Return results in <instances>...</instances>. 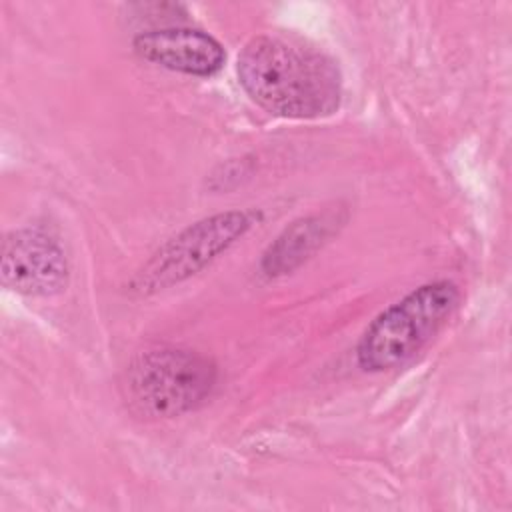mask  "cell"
I'll use <instances>...</instances> for the list:
<instances>
[{
  "label": "cell",
  "instance_id": "7a4b0ae2",
  "mask_svg": "<svg viewBox=\"0 0 512 512\" xmlns=\"http://www.w3.org/2000/svg\"><path fill=\"white\" fill-rule=\"evenodd\" d=\"M216 366L206 356L162 346L138 354L122 378L130 412L146 420L174 418L202 406L216 386Z\"/></svg>",
  "mask_w": 512,
  "mask_h": 512
},
{
  "label": "cell",
  "instance_id": "277c9868",
  "mask_svg": "<svg viewBox=\"0 0 512 512\" xmlns=\"http://www.w3.org/2000/svg\"><path fill=\"white\" fill-rule=\"evenodd\" d=\"M256 218L250 210H228L190 224L152 254L132 278L130 290L144 296L194 276L242 238Z\"/></svg>",
  "mask_w": 512,
  "mask_h": 512
},
{
  "label": "cell",
  "instance_id": "52a82bcc",
  "mask_svg": "<svg viewBox=\"0 0 512 512\" xmlns=\"http://www.w3.org/2000/svg\"><path fill=\"white\" fill-rule=\"evenodd\" d=\"M340 224L338 214L324 212L292 222L264 252L260 268L266 276H282L308 260Z\"/></svg>",
  "mask_w": 512,
  "mask_h": 512
},
{
  "label": "cell",
  "instance_id": "5b68a950",
  "mask_svg": "<svg viewBox=\"0 0 512 512\" xmlns=\"http://www.w3.org/2000/svg\"><path fill=\"white\" fill-rule=\"evenodd\" d=\"M2 284L28 296H50L68 282V262L54 236L22 228L6 236L0 260Z\"/></svg>",
  "mask_w": 512,
  "mask_h": 512
},
{
  "label": "cell",
  "instance_id": "3957f363",
  "mask_svg": "<svg viewBox=\"0 0 512 512\" xmlns=\"http://www.w3.org/2000/svg\"><path fill=\"white\" fill-rule=\"evenodd\" d=\"M458 300L460 290L448 280L418 286L370 322L356 348L358 364L370 372L402 366L444 326Z\"/></svg>",
  "mask_w": 512,
  "mask_h": 512
},
{
  "label": "cell",
  "instance_id": "8992f818",
  "mask_svg": "<svg viewBox=\"0 0 512 512\" xmlns=\"http://www.w3.org/2000/svg\"><path fill=\"white\" fill-rule=\"evenodd\" d=\"M132 46L140 58L192 76H212L226 60L222 44L196 28L148 30L138 34Z\"/></svg>",
  "mask_w": 512,
  "mask_h": 512
},
{
  "label": "cell",
  "instance_id": "6da1fadb",
  "mask_svg": "<svg viewBox=\"0 0 512 512\" xmlns=\"http://www.w3.org/2000/svg\"><path fill=\"white\" fill-rule=\"evenodd\" d=\"M246 94L272 114L318 118L340 104V72L326 54L282 36L252 38L238 56Z\"/></svg>",
  "mask_w": 512,
  "mask_h": 512
}]
</instances>
